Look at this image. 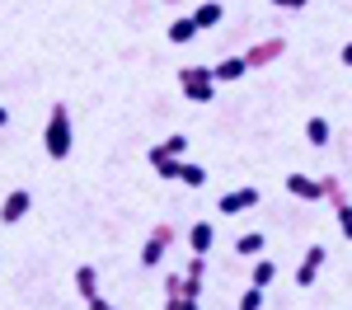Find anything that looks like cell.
<instances>
[{"instance_id":"1","label":"cell","mask_w":352,"mask_h":310,"mask_svg":"<svg viewBox=\"0 0 352 310\" xmlns=\"http://www.w3.org/2000/svg\"><path fill=\"white\" fill-rule=\"evenodd\" d=\"M43 146H47V155H52V160H66V155L76 151V127H71V109H66V104H52V113H47V132H43Z\"/></svg>"},{"instance_id":"2","label":"cell","mask_w":352,"mask_h":310,"mask_svg":"<svg viewBox=\"0 0 352 310\" xmlns=\"http://www.w3.org/2000/svg\"><path fill=\"white\" fill-rule=\"evenodd\" d=\"M179 85L192 104H212L217 99V80H212V66H184L179 71Z\"/></svg>"},{"instance_id":"3","label":"cell","mask_w":352,"mask_h":310,"mask_svg":"<svg viewBox=\"0 0 352 310\" xmlns=\"http://www.w3.org/2000/svg\"><path fill=\"white\" fill-rule=\"evenodd\" d=\"M169 245H174V225L160 221L151 235H146V245H141V268H155V263H164Z\"/></svg>"},{"instance_id":"4","label":"cell","mask_w":352,"mask_h":310,"mask_svg":"<svg viewBox=\"0 0 352 310\" xmlns=\"http://www.w3.org/2000/svg\"><path fill=\"white\" fill-rule=\"evenodd\" d=\"M282 52H287V38H263V43H254V47L244 52V61H249V71H258V66L277 61Z\"/></svg>"},{"instance_id":"5","label":"cell","mask_w":352,"mask_h":310,"mask_svg":"<svg viewBox=\"0 0 352 310\" xmlns=\"http://www.w3.org/2000/svg\"><path fill=\"white\" fill-rule=\"evenodd\" d=\"M324 258H329L324 245H310V250H305V258H300V268H296V287H315L320 268H324Z\"/></svg>"},{"instance_id":"6","label":"cell","mask_w":352,"mask_h":310,"mask_svg":"<svg viewBox=\"0 0 352 310\" xmlns=\"http://www.w3.org/2000/svg\"><path fill=\"white\" fill-rule=\"evenodd\" d=\"M28 207H33V193H28V188H14V193L0 202V221H5V225L24 221V217H28Z\"/></svg>"},{"instance_id":"7","label":"cell","mask_w":352,"mask_h":310,"mask_svg":"<svg viewBox=\"0 0 352 310\" xmlns=\"http://www.w3.org/2000/svg\"><path fill=\"white\" fill-rule=\"evenodd\" d=\"M184 155H188V137L174 132V137H164L160 146H151V169L160 165V160H184Z\"/></svg>"},{"instance_id":"8","label":"cell","mask_w":352,"mask_h":310,"mask_svg":"<svg viewBox=\"0 0 352 310\" xmlns=\"http://www.w3.org/2000/svg\"><path fill=\"white\" fill-rule=\"evenodd\" d=\"M249 207H258V188H230V193H221V212L226 217H240Z\"/></svg>"},{"instance_id":"9","label":"cell","mask_w":352,"mask_h":310,"mask_svg":"<svg viewBox=\"0 0 352 310\" xmlns=\"http://www.w3.org/2000/svg\"><path fill=\"white\" fill-rule=\"evenodd\" d=\"M287 193L305 197V202H320V197H324V184L310 179V174H287Z\"/></svg>"},{"instance_id":"10","label":"cell","mask_w":352,"mask_h":310,"mask_svg":"<svg viewBox=\"0 0 352 310\" xmlns=\"http://www.w3.org/2000/svg\"><path fill=\"white\" fill-rule=\"evenodd\" d=\"M212 245H217V225L212 221H192L188 225V250L192 254H212Z\"/></svg>"},{"instance_id":"11","label":"cell","mask_w":352,"mask_h":310,"mask_svg":"<svg viewBox=\"0 0 352 310\" xmlns=\"http://www.w3.org/2000/svg\"><path fill=\"white\" fill-rule=\"evenodd\" d=\"M244 71H249V61H244V56H226V61L212 66V80H217V85H235Z\"/></svg>"},{"instance_id":"12","label":"cell","mask_w":352,"mask_h":310,"mask_svg":"<svg viewBox=\"0 0 352 310\" xmlns=\"http://www.w3.org/2000/svg\"><path fill=\"white\" fill-rule=\"evenodd\" d=\"M221 19H226V5H221V0H202V5L192 10V24H197V33H202V28H217Z\"/></svg>"},{"instance_id":"13","label":"cell","mask_w":352,"mask_h":310,"mask_svg":"<svg viewBox=\"0 0 352 310\" xmlns=\"http://www.w3.org/2000/svg\"><path fill=\"white\" fill-rule=\"evenodd\" d=\"M305 141H310L315 151H324L329 141H333V127H329V118H310V122H305Z\"/></svg>"},{"instance_id":"14","label":"cell","mask_w":352,"mask_h":310,"mask_svg":"<svg viewBox=\"0 0 352 310\" xmlns=\"http://www.w3.org/2000/svg\"><path fill=\"white\" fill-rule=\"evenodd\" d=\"M76 291H80V301L99 296V273H94L89 263H80V268H76Z\"/></svg>"},{"instance_id":"15","label":"cell","mask_w":352,"mask_h":310,"mask_svg":"<svg viewBox=\"0 0 352 310\" xmlns=\"http://www.w3.org/2000/svg\"><path fill=\"white\" fill-rule=\"evenodd\" d=\"M263 250H268V240H263L258 230H249V235H240V240H235V254H244V258H258Z\"/></svg>"},{"instance_id":"16","label":"cell","mask_w":352,"mask_h":310,"mask_svg":"<svg viewBox=\"0 0 352 310\" xmlns=\"http://www.w3.org/2000/svg\"><path fill=\"white\" fill-rule=\"evenodd\" d=\"M272 278H277V263L258 254V258H254V273H249V282H254V287H272Z\"/></svg>"},{"instance_id":"17","label":"cell","mask_w":352,"mask_h":310,"mask_svg":"<svg viewBox=\"0 0 352 310\" xmlns=\"http://www.w3.org/2000/svg\"><path fill=\"white\" fill-rule=\"evenodd\" d=\"M188 38H197V24H192V14H184L169 24V43H188Z\"/></svg>"},{"instance_id":"18","label":"cell","mask_w":352,"mask_h":310,"mask_svg":"<svg viewBox=\"0 0 352 310\" xmlns=\"http://www.w3.org/2000/svg\"><path fill=\"white\" fill-rule=\"evenodd\" d=\"M333 217H338V230H343V240H352V202H333Z\"/></svg>"},{"instance_id":"19","label":"cell","mask_w":352,"mask_h":310,"mask_svg":"<svg viewBox=\"0 0 352 310\" xmlns=\"http://www.w3.org/2000/svg\"><path fill=\"white\" fill-rule=\"evenodd\" d=\"M263 291H268V287H254V282H249V291L240 296V310H258L263 306Z\"/></svg>"},{"instance_id":"20","label":"cell","mask_w":352,"mask_h":310,"mask_svg":"<svg viewBox=\"0 0 352 310\" xmlns=\"http://www.w3.org/2000/svg\"><path fill=\"white\" fill-rule=\"evenodd\" d=\"M320 184H324V197H329V202H343V184H338V174H324Z\"/></svg>"},{"instance_id":"21","label":"cell","mask_w":352,"mask_h":310,"mask_svg":"<svg viewBox=\"0 0 352 310\" xmlns=\"http://www.w3.org/2000/svg\"><path fill=\"white\" fill-rule=\"evenodd\" d=\"M164 310H197L192 296H164Z\"/></svg>"},{"instance_id":"22","label":"cell","mask_w":352,"mask_h":310,"mask_svg":"<svg viewBox=\"0 0 352 310\" xmlns=\"http://www.w3.org/2000/svg\"><path fill=\"white\" fill-rule=\"evenodd\" d=\"M164 296H184V273H174V278L164 282Z\"/></svg>"},{"instance_id":"23","label":"cell","mask_w":352,"mask_h":310,"mask_svg":"<svg viewBox=\"0 0 352 310\" xmlns=\"http://www.w3.org/2000/svg\"><path fill=\"white\" fill-rule=\"evenodd\" d=\"M85 306H89V310H118V306H113V301H104V296H89Z\"/></svg>"},{"instance_id":"24","label":"cell","mask_w":352,"mask_h":310,"mask_svg":"<svg viewBox=\"0 0 352 310\" xmlns=\"http://www.w3.org/2000/svg\"><path fill=\"white\" fill-rule=\"evenodd\" d=\"M272 5H277V10H305L310 0H272Z\"/></svg>"},{"instance_id":"25","label":"cell","mask_w":352,"mask_h":310,"mask_svg":"<svg viewBox=\"0 0 352 310\" xmlns=\"http://www.w3.org/2000/svg\"><path fill=\"white\" fill-rule=\"evenodd\" d=\"M338 61H343V66H352V43L343 47V56H338Z\"/></svg>"},{"instance_id":"26","label":"cell","mask_w":352,"mask_h":310,"mask_svg":"<svg viewBox=\"0 0 352 310\" xmlns=\"http://www.w3.org/2000/svg\"><path fill=\"white\" fill-rule=\"evenodd\" d=\"M5 122H10V109H5V104H0V127H5Z\"/></svg>"},{"instance_id":"27","label":"cell","mask_w":352,"mask_h":310,"mask_svg":"<svg viewBox=\"0 0 352 310\" xmlns=\"http://www.w3.org/2000/svg\"><path fill=\"white\" fill-rule=\"evenodd\" d=\"M169 5H179V0H169Z\"/></svg>"}]
</instances>
